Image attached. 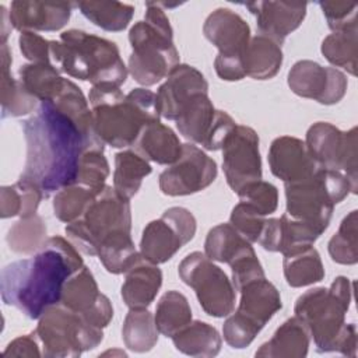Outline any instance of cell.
I'll return each instance as SVG.
<instances>
[{
	"label": "cell",
	"mask_w": 358,
	"mask_h": 358,
	"mask_svg": "<svg viewBox=\"0 0 358 358\" xmlns=\"http://www.w3.org/2000/svg\"><path fill=\"white\" fill-rule=\"evenodd\" d=\"M151 171V165L140 152L131 150L120 151L115 155L113 187L122 197L130 200Z\"/></svg>",
	"instance_id": "31"
},
{
	"label": "cell",
	"mask_w": 358,
	"mask_h": 358,
	"mask_svg": "<svg viewBox=\"0 0 358 358\" xmlns=\"http://www.w3.org/2000/svg\"><path fill=\"white\" fill-rule=\"evenodd\" d=\"M8 248L20 255H32L41 250L48 241L46 225L43 220L34 214L27 218H20L7 232Z\"/></svg>",
	"instance_id": "40"
},
{
	"label": "cell",
	"mask_w": 358,
	"mask_h": 358,
	"mask_svg": "<svg viewBox=\"0 0 358 358\" xmlns=\"http://www.w3.org/2000/svg\"><path fill=\"white\" fill-rule=\"evenodd\" d=\"M204 36L218 49L214 69L225 81H239L246 77L243 57L250 42L248 22L229 8H217L203 25Z\"/></svg>",
	"instance_id": "11"
},
{
	"label": "cell",
	"mask_w": 358,
	"mask_h": 358,
	"mask_svg": "<svg viewBox=\"0 0 358 358\" xmlns=\"http://www.w3.org/2000/svg\"><path fill=\"white\" fill-rule=\"evenodd\" d=\"M282 267L288 285L294 288L306 287L324 278V267L320 255L313 246L285 255Z\"/></svg>",
	"instance_id": "34"
},
{
	"label": "cell",
	"mask_w": 358,
	"mask_h": 358,
	"mask_svg": "<svg viewBox=\"0 0 358 358\" xmlns=\"http://www.w3.org/2000/svg\"><path fill=\"white\" fill-rule=\"evenodd\" d=\"M96 256L106 271L112 274H122L130 268V266L138 259L140 253L134 248L131 235L120 234L105 241L99 246Z\"/></svg>",
	"instance_id": "41"
},
{
	"label": "cell",
	"mask_w": 358,
	"mask_h": 358,
	"mask_svg": "<svg viewBox=\"0 0 358 358\" xmlns=\"http://www.w3.org/2000/svg\"><path fill=\"white\" fill-rule=\"evenodd\" d=\"M235 313L224 322V340L232 348L248 347L266 323L282 308L278 289L266 277L243 285Z\"/></svg>",
	"instance_id": "10"
},
{
	"label": "cell",
	"mask_w": 358,
	"mask_h": 358,
	"mask_svg": "<svg viewBox=\"0 0 358 358\" xmlns=\"http://www.w3.org/2000/svg\"><path fill=\"white\" fill-rule=\"evenodd\" d=\"M18 43L24 57L31 60L32 63H52L50 41H46L39 34L34 31H24L18 38Z\"/></svg>",
	"instance_id": "50"
},
{
	"label": "cell",
	"mask_w": 358,
	"mask_h": 358,
	"mask_svg": "<svg viewBox=\"0 0 358 358\" xmlns=\"http://www.w3.org/2000/svg\"><path fill=\"white\" fill-rule=\"evenodd\" d=\"M22 130L27 159L21 178L35 183L43 197L76 185L84 151L103 144L96 134L84 133L50 101L39 103L36 112L22 122Z\"/></svg>",
	"instance_id": "1"
},
{
	"label": "cell",
	"mask_w": 358,
	"mask_h": 358,
	"mask_svg": "<svg viewBox=\"0 0 358 358\" xmlns=\"http://www.w3.org/2000/svg\"><path fill=\"white\" fill-rule=\"evenodd\" d=\"M50 102L74 120L84 133L95 134L92 127V112L88 108V102L83 91L73 81L66 78L62 91Z\"/></svg>",
	"instance_id": "42"
},
{
	"label": "cell",
	"mask_w": 358,
	"mask_h": 358,
	"mask_svg": "<svg viewBox=\"0 0 358 358\" xmlns=\"http://www.w3.org/2000/svg\"><path fill=\"white\" fill-rule=\"evenodd\" d=\"M137 151L150 161L161 165H172L182 155L183 144L175 131L162 124L161 122H154L147 124L137 141Z\"/></svg>",
	"instance_id": "25"
},
{
	"label": "cell",
	"mask_w": 358,
	"mask_h": 358,
	"mask_svg": "<svg viewBox=\"0 0 358 358\" xmlns=\"http://www.w3.org/2000/svg\"><path fill=\"white\" fill-rule=\"evenodd\" d=\"M200 92H208V83L204 76L193 66L178 64L157 92L161 116L176 120L185 103Z\"/></svg>",
	"instance_id": "21"
},
{
	"label": "cell",
	"mask_w": 358,
	"mask_h": 358,
	"mask_svg": "<svg viewBox=\"0 0 358 358\" xmlns=\"http://www.w3.org/2000/svg\"><path fill=\"white\" fill-rule=\"evenodd\" d=\"M74 4L94 25L110 32L127 28L134 14L133 6L120 1H78Z\"/></svg>",
	"instance_id": "35"
},
{
	"label": "cell",
	"mask_w": 358,
	"mask_h": 358,
	"mask_svg": "<svg viewBox=\"0 0 358 358\" xmlns=\"http://www.w3.org/2000/svg\"><path fill=\"white\" fill-rule=\"evenodd\" d=\"M83 266L71 242L50 236L34 257L13 262L1 270V299L27 317L39 319L49 306L60 302L66 281Z\"/></svg>",
	"instance_id": "2"
},
{
	"label": "cell",
	"mask_w": 358,
	"mask_h": 358,
	"mask_svg": "<svg viewBox=\"0 0 358 358\" xmlns=\"http://www.w3.org/2000/svg\"><path fill=\"white\" fill-rule=\"evenodd\" d=\"M196 234V218L183 207H171L162 217L148 222L143 231L140 242L141 256L161 264L175 256V253Z\"/></svg>",
	"instance_id": "14"
},
{
	"label": "cell",
	"mask_w": 358,
	"mask_h": 358,
	"mask_svg": "<svg viewBox=\"0 0 358 358\" xmlns=\"http://www.w3.org/2000/svg\"><path fill=\"white\" fill-rule=\"evenodd\" d=\"M245 6L256 15L260 35L280 45L302 24L308 7L306 3L299 1H255Z\"/></svg>",
	"instance_id": "22"
},
{
	"label": "cell",
	"mask_w": 358,
	"mask_h": 358,
	"mask_svg": "<svg viewBox=\"0 0 358 358\" xmlns=\"http://www.w3.org/2000/svg\"><path fill=\"white\" fill-rule=\"evenodd\" d=\"M158 329L151 312L145 308L130 309L124 317L122 337L124 345L134 352H147L158 343Z\"/></svg>",
	"instance_id": "36"
},
{
	"label": "cell",
	"mask_w": 358,
	"mask_h": 358,
	"mask_svg": "<svg viewBox=\"0 0 358 358\" xmlns=\"http://www.w3.org/2000/svg\"><path fill=\"white\" fill-rule=\"evenodd\" d=\"M1 117H18L38 109V99L31 95L20 80L10 73L11 53L6 43H1Z\"/></svg>",
	"instance_id": "28"
},
{
	"label": "cell",
	"mask_w": 358,
	"mask_h": 358,
	"mask_svg": "<svg viewBox=\"0 0 358 358\" xmlns=\"http://www.w3.org/2000/svg\"><path fill=\"white\" fill-rule=\"evenodd\" d=\"M145 20L136 22L129 32L131 53L129 73L144 87L154 85L179 64L173 31L159 3L148 1Z\"/></svg>",
	"instance_id": "5"
},
{
	"label": "cell",
	"mask_w": 358,
	"mask_h": 358,
	"mask_svg": "<svg viewBox=\"0 0 358 358\" xmlns=\"http://www.w3.org/2000/svg\"><path fill=\"white\" fill-rule=\"evenodd\" d=\"M357 27L343 31H334L322 42V53L327 62L336 67L347 70V73L357 74L358 57V38Z\"/></svg>",
	"instance_id": "38"
},
{
	"label": "cell",
	"mask_w": 358,
	"mask_h": 358,
	"mask_svg": "<svg viewBox=\"0 0 358 358\" xmlns=\"http://www.w3.org/2000/svg\"><path fill=\"white\" fill-rule=\"evenodd\" d=\"M236 127V123L234 119L224 110H217L214 124L208 133L207 140L204 141L203 147L210 151L221 150L228 136L232 133V130Z\"/></svg>",
	"instance_id": "51"
},
{
	"label": "cell",
	"mask_w": 358,
	"mask_h": 358,
	"mask_svg": "<svg viewBox=\"0 0 358 358\" xmlns=\"http://www.w3.org/2000/svg\"><path fill=\"white\" fill-rule=\"evenodd\" d=\"M268 165L271 173L284 183L309 179L320 169L305 141L291 136H281L273 140L268 150Z\"/></svg>",
	"instance_id": "19"
},
{
	"label": "cell",
	"mask_w": 358,
	"mask_h": 358,
	"mask_svg": "<svg viewBox=\"0 0 358 358\" xmlns=\"http://www.w3.org/2000/svg\"><path fill=\"white\" fill-rule=\"evenodd\" d=\"M249 245L250 242L231 224H220L208 231L204 242V253L210 260L229 264Z\"/></svg>",
	"instance_id": "39"
},
{
	"label": "cell",
	"mask_w": 358,
	"mask_h": 358,
	"mask_svg": "<svg viewBox=\"0 0 358 358\" xmlns=\"http://www.w3.org/2000/svg\"><path fill=\"white\" fill-rule=\"evenodd\" d=\"M131 231V208L115 187L103 186L83 215L66 225L67 238L85 255L96 256L99 246L120 234Z\"/></svg>",
	"instance_id": "7"
},
{
	"label": "cell",
	"mask_w": 358,
	"mask_h": 358,
	"mask_svg": "<svg viewBox=\"0 0 358 358\" xmlns=\"http://www.w3.org/2000/svg\"><path fill=\"white\" fill-rule=\"evenodd\" d=\"M52 64L70 77L90 81L94 85L120 87L127 78L119 49L115 42L81 29L60 34V41H50Z\"/></svg>",
	"instance_id": "4"
},
{
	"label": "cell",
	"mask_w": 358,
	"mask_h": 358,
	"mask_svg": "<svg viewBox=\"0 0 358 358\" xmlns=\"http://www.w3.org/2000/svg\"><path fill=\"white\" fill-rule=\"evenodd\" d=\"M171 338L178 351L190 357H215L222 344L218 330L201 320L190 322Z\"/></svg>",
	"instance_id": "30"
},
{
	"label": "cell",
	"mask_w": 358,
	"mask_h": 358,
	"mask_svg": "<svg viewBox=\"0 0 358 358\" xmlns=\"http://www.w3.org/2000/svg\"><path fill=\"white\" fill-rule=\"evenodd\" d=\"M221 150L224 173L235 193L252 182L262 180L259 136L252 127L236 124Z\"/></svg>",
	"instance_id": "16"
},
{
	"label": "cell",
	"mask_w": 358,
	"mask_h": 358,
	"mask_svg": "<svg viewBox=\"0 0 358 358\" xmlns=\"http://www.w3.org/2000/svg\"><path fill=\"white\" fill-rule=\"evenodd\" d=\"M35 334L43 344L42 355L49 358L80 357L103 340L102 329L90 324L60 302L41 315Z\"/></svg>",
	"instance_id": "9"
},
{
	"label": "cell",
	"mask_w": 358,
	"mask_h": 358,
	"mask_svg": "<svg viewBox=\"0 0 358 358\" xmlns=\"http://www.w3.org/2000/svg\"><path fill=\"white\" fill-rule=\"evenodd\" d=\"M215 178V161L193 143H186L179 159L159 175V189L168 196H187L208 187Z\"/></svg>",
	"instance_id": "15"
},
{
	"label": "cell",
	"mask_w": 358,
	"mask_h": 358,
	"mask_svg": "<svg viewBox=\"0 0 358 358\" xmlns=\"http://www.w3.org/2000/svg\"><path fill=\"white\" fill-rule=\"evenodd\" d=\"M229 266L232 270V284L236 291L248 282L264 277V270L250 245L238 253Z\"/></svg>",
	"instance_id": "48"
},
{
	"label": "cell",
	"mask_w": 358,
	"mask_h": 358,
	"mask_svg": "<svg viewBox=\"0 0 358 358\" xmlns=\"http://www.w3.org/2000/svg\"><path fill=\"white\" fill-rule=\"evenodd\" d=\"M0 197L1 218L15 215L20 218H27L36 213L38 206L43 199V193L35 183L20 178L14 185L3 186L0 190Z\"/></svg>",
	"instance_id": "32"
},
{
	"label": "cell",
	"mask_w": 358,
	"mask_h": 358,
	"mask_svg": "<svg viewBox=\"0 0 358 358\" xmlns=\"http://www.w3.org/2000/svg\"><path fill=\"white\" fill-rule=\"evenodd\" d=\"M182 281L194 289L201 309L213 317H225L235 308V287L206 253L192 252L179 263Z\"/></svg>",
	"instance_id": "12"
},
{
	"label": "cell",
	"mask_w": 358,
	"mask_h": 358,
	"mask_svg": "<svg viewBox=\"0 0 358 358\" xmlns=\"http://www.w3.org/2000/svg\"><path fill=\"white\" fill-rule=\"evenodd\" d=\"M319 6L333 32L357 27V4L345 1H319Z\"/></svg>",
	"instance_id": "49"
},
{
	"label": "cell",
	"mask_w": 358,
	"mask_h": 358,
	"mask_svg": "<svg viewBox=\"0 0 358 358\" xmlns=\"http://www.w3.org/2000/svg\"><path fill=\"white\" fill-rule=\"evenodd\" d=\"M281 64L282 50L280 43L264 35L250 38L243 57L246 76L253 80H268L280 71Z\"/></svg>",
	"instance_id": "29"
},
{
	"label": "cell",
	"mask_w": 358,
	"mask_h": 358,
	"mask_svg": "<svg viewBox=\"0 0 358 358\" xmlns=\"http://www.w3.org/2000/svg\"><path fill=\"white\" fill-rule=\"evenodd\" d=\"M357 127L341 131L331 123H313L306 131V147L324 169L343 172L357 190Z\"/></svg>",
	"instance_id": "13"
},
{
	"label": "cell",
	"mask_w": 358,
	"mask_h": 358,
	"mask_svg": "<svg viewBox=\"0 0 358 358\" xmlns=\"http://www.w3.org/2000/svg\"><path fill=\"white\" fill-rule=\"evenodd\" d=\"M90 103L95 134L115 148L133 145L147 124L161 119L157 94L145 88H134L124 95L112 84L94 85Z\"/></svg>",
	"instance_id": "3"
},
{
	"label": "cell",
	"mask_w": 358,
	"mask_h": 358,
	"mask_svg": "<svg viewBox=\"0 0 358 358\" xmlns=\"http://www.w3.org/2000/svg\"><path fill=\"white\" fill-rule=\"evenodd\" d=\"M154 319L158 331L172 337L192 322V309L187 298L175 289L165 292L157 303Z\"/></svg>",
	"instance_id": "37"
},
{
	"label": "cell",
	"mask_w": 358,
	"mask_h": 358,
	"mask_svg": "<svg viewBox=\"0 0 358 358\" xmlns=\"http://www.w3.org/2000/svg\"><path fill=\"white\" fill-rule=\"evenodd\" d=\"M239 200L256 208L264 217L274 213L278 206V190L274 185L257 180L246 185L238 193Z\"/></svg>",
	"instance_id": "46"
},
{
	"label": "cell",
	"mask_w": 358,
	"mask_h": 358,
	"mask_svg": "<svg viewBox=\"0 0 358 358\" xmlns=\"http://www.w3.org/2000/svg\"><path fill=\"white\" fill-rule=\"evenodd\" d=\"M309 350V333L302 322L294 316L287 319L273 334L260 345L256 357L268 358H303Z\"/></svg>",
	"instance_id": "26"
},
{
	"label": "cell",
	"mask_w": 358,
	"mask_h": 358,
	"mask_svg": "<svg viewBox=\"0 0 358 358\" xmlns=\"http://www.w3.org/2000/svg\"><path fill=\"white\" fill-rule=\"evenodd\" d=\"M4 355H11V357H41L38 344L32 334L29 336H21L13 340L7 348L3 352Z\"/></svg>",
	"instance_id": "52"
},
{
	"label": "cell",
	"mask_w": 358,
	"mask_h": 358,
	"mask_svg": "<svg viewBox=\"0 0 358 358\" xmlns=\"http://www.w3.org/2000/svg\"><path fill=\"white\" fill-rule=\"evenodd\" d=\"M350 193H357V190L343 172L320 168L309 179L285 183V214L324 232L334 204L343 201Z\"/></svg>",
	"instance_id": "8"
},
{
	"label": "cell",
	"mask_w": 358,
	"mask_h": 358,
	"mask_svg": "<svg viewBox=\"0 0 358 358\" xmlns=\"http://www.w3.org/2000/svg\"><path fill=\"white\" fill-rule=\"evenodd\" d=\"M357 222V210H352L343 218L338 231L329 241V255L333 262L340 264H355L358 262Z\"/></svg>",
	"instance_id": "44"
},
{
	"label": "cell",
	"mask_w": 358,
	"mask_h": 358,
	"mask_svg": "<svg viewBox=\"0 0 358 358\" xmlns=\"http://www.w3.org/2000/svg\"><path fill=\"white\" fill-rule=\"evenodd\" d=\"M18 76L25 90L39 102L53 101L66 81V78L60 76L59 69L52 63L24 64L20 67Z\"/></svg>",
	"instance_id": "33"
},
{
	"label": "cell",
	"mask_w": 358,
	"mask_h": 358,
	"mask_svg": "<svg viewBox=\"0 0 358 358\" xmlns=\"http://www.w3.org/2000/svg\"><path fill=\"white\" fill-rule=\"evenodd\" d=\"M264 222L266 217L243 201L232 208L229 217V224L250 243L259 241Z\"/></svg>",
	"instance_id": "47"
},
{
	"label": "cell",
	"mask_w": 358,
	"mask_h": 358,
	"mask_svg": "<svg viewBox=\"0 0 358 358\" xmlns=\"http://www.w3.org/2000/svg\"><path fill=\"white\" fill-rule=\"evenodd\" d=\"M288 85L298 96L322 105H334L344 98L348 81L336 67H323L313 60H299L288 73Z\"/></svg>",
	"instance_id": "17"
},
{
	"label": "cell",
	"mask_w": 358,
	"mask_h": 358,
	"mask_svg": "<svg viewBox=\"0 0 358 358\" xmlns=\"http://www.w3.org/2000/svg\"><path fill=\"white\" fill-rule=\"evenodd\" d=\"M74 3L25 1L17 0L10 7V21L13 28L24 31H59L70 20Z\"/></svg>",
	"instance_id": "23"
},
{
	"label": "cell",
	"mask_w": 358,
	"mask_h": 358,
	"mask_svg": "<svg viewBox=\"0 0 358 358\" xmlns=\"http://www.w3.org/2000/svg\"><path fill=\"white\" fill-rule=\"evenodd\" d=\"M352 298L350 278L337 277L330 288H312L295 302V316L312 336L317 352H337Z\"/></svg>",
	"instance_id": "6"
},
{
	"label": "cell",
	"mask_w": 358,
	"mask_h": 358,
	"mask_svg": "<svg viewBox=\"0 0 358 358\" xmlns=\"http://www.w3.org/2000/svg\"><path fill=\"white\" fill-rule=\"evenodd\" d=\"M109 175V164L103 155V144L88 147L80 159L77 185L99 190Z\"/></svg>",
	"instance_id": "45"
},
{
	"label": "cell",
	"mask_w": 358,
	"mask_h": 358,
	"mask_svg": "<svg viewBox=\"0 0 358 358\" xmlns=\"http://www.w3.org/2000/svg\"><path fill=\"white\" fill-rule=\"evenodd\" d=\"M215 115L217 110L208 98V92H200L185 103L175 122L185 138L203 145L214 124Z\"/></svg>",
	"instance_id": "27"
},
{
	"label": "cell",
	"mask_w": 358,
	"mask_h": 358,
	"mask_svg": "<svg viewBox=\"0 0 358 358\" xmlns=\"http://www.w3.org/2000/svg\"><path fill=\"white\" fill-rule=\"evenodd\" d=\"M322 234L323 232L315 225L282 214L280 218H266L257 242L264 250L280 252L285 256L313 246V242Z\"/></svg>",
	"instance_id": "20"
},
{
	"label": "cell",
	"mask_w": 358,
	"mask_h": 358,
	"mask_svg": "<svg viewBox=\"0 0 358 358\" xmlns=\"http://www.w3.org/2000/svg\"><path fill=\"white\" fill-rule=\"evenodd\" d=\"M124 274L126 278L122 284L123 302L130 309L150 306L162 284V271L158 268V264L145 260L140 253L138 259Z\"/></svg>",
	"instance_id": "24"
},
{
	"label": "cell",
	"mask_w": 358,
	"mask_h": 358,
	"mask_svg": "<svg viewBox=\"0 0 358 358\" xmlns=\"http://www.w3.org/2000/svg\"><path fill=\"white\" fill-rule=\"evenodd\" d=\"M99 190H94L77 183L60 189L53 199L55 217L66 224L78 220Z\"/></svg>",
	"instance_id": "43"
},
{
	"label": "cell",
	"mask_w": 358,
	"mask_h": 358,
	"mask_svg": "<svg viewBox=\"0 0 358 358\" xmlns=\"http://www.w3.org/2000/svg\"><path fill=\"white\" fill-rule=\"evenodd\" d=\"M60 303L99 329L106 327L113 317L109 298L99 291L94 274L85 266L66 281Z\"/></svg>",
	"instance_id": "18"
}]
</instances>
